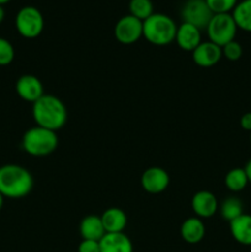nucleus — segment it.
<instances>
[{
    "mask_svg": "<svg viewBox=\"0 0 251 252\" xmlns=\"http://www.w3.org/2000/svg\"><path fill=\"white\" fill-rule=\"evenodd\" d=\"M32 117L36 126L57 132L65 126L68 110L61 98L44 94L39 100L32 103Z\"/></svg>",
    "mask_w": 251,
    "mask_h": 252,
    "instance_id": "nucleus-1",
    "label": "nucleus"
},
{
    "mask_svg": "<svg viewBox=\"0 0 251 252\" xmlns=\"http://www.w3.org/2000/svg\"><path fill=\"white\" fill-rule=\"evenodd\" d=\"M32 189L33 176L26 167L17 164L0 166V193L4 198H24L31 193Z\"/></svg>",
    "mask_w": 251,
    "mask_h": 252,
    "instance_id": "nucleus-2",
    "label": "nucleus"
},
{
    "mask_svg": "<svg viewBox=\"0 0 251 252\" xmlns=\"http://www.w3.org/2000/svg\"><path fill=\"white\" fill-rule=\"evenodd\" d=\"M177 25L169 15L154 12L143 21V37L154 46H167L175 41Z\"/></svg>",
    "mask_w": 251,
    "mask_h": 252,
    "instance_id": "nucleus-3",
    "label": "nucleus"
},
{
    "mask_svg": "<svg viewBox=\"0 0 251 252\" xmlns=\"http://www.w3.org/2000/svg\"><path fill=\"white\" fill-rule=\"evenodd\" d=\"M58 143L57 132L36 126L25 132L21 147L31 157L42 158L51 155L57 149Z\"/></svg>",
    "mask_w": 251,
    "mask_h": 252,
    "instance_id": "nucleus-4",
    "label": "nucleus"
},
{
    "mask_svg": "<svg viewBox=\"0 0 251 252\" xmlns=\"http://www.w3.org/2000/svg\"><path fill=\"white\" fill-rule=\"evenodd\" d=\"M238 30L230 12V14H214L206 31L209 38L208 41L213 42L217 46L223 47L235 39Z\"/></svg>",
    "mask_w": 251,
    "mask_h": 252,
    "instance_id": "nucleus-5",
    "label": "nucleus"
},
{
    "mask_svg": "<svg viewBox=\"0 0 251 252\" xmlns=\"http://www.w3.org/2000/svg\"><path fill=\"white\" fill-rule=\"evenodd\" d=\"M15 27L24 38H37L44 29L43 15L36 6L21 7L15 17Z\"/></svg>",
    "mask_w": 251,
    "mask_h": 252,
    "instance_id": "nucleus-6",
    "label": "nucleus"
},
{
    "mask_svg": "<svg viewBox=\"0 0 251 252\" xmlns=\"http://www.w3.org/2000/svg\"><path fill=\"white\" fill-rule=\"evenodd\" d=\"M213 15L206 0H187L181 9L182 22L193 25L201 31L207 29Z\"/></svg>",
    "mask_w": 251,
    "mask_h": 252,
    "instance_id": "nucleus-7",
    "label": "nucleus"
},
{
    "mask_svg": "<svg viewBox=\"0 0 251 252\" xmlns=\"http://www.w3.org/2000/svg\"><path fill=\"white\" fill-rule=\"evenodd\" d=\"M113 32L120 43L133 44L143 37V21L130 14L125 15L116 22Z\"/></svg>",
    "mask_w": 251,
    "mask_h": 252,
    "instance_id": "nucleus-8",
    "label": "nucleus"
},
{
    "mask_svg": "<svg viewBox=\"0 0 251 252\" xmlns=\"http://www.w3.org/2000/svg\"><path fill=\"white\" fill-rule=\"evenodd\" d=\"M170 176L166 170L159 166H150L140 176V186L145 192L157 194L169 187Z\"/></svg>",
    "mask_w": 251,
    "mask_h": 252,
    "instance_id": "nucleus-9",
    "label": "nucleus"
},
{
    "mask_svg": "<svg viewBox=\"0 0 251 252\" xmlns=\"http://www.w3.org/2000/svg\"><path fill=\"white\" fill-rule=\"evenodd\" d=\"M15 90L21 100L31 103H34L44 95L43 84L32 74H24L20 76L15 85Z\"/></svg>",
    "mask_w": 251,
    "mask_h": 252,
    "instance_id": "nucleus-10",
    "label": "nucleus"
},
{
    "mask_svg": "<svg viewBox=\"0 0 251 252\" xmlns=\"http://www.w3.org/2000/svg\"><path fill=\"white\" fill-rule=\"evenodd\" d=\"M192 211L201 219L212 218L218 212L219 203L216 194L211 191H198L191 199Z\"/></svg>",
    "mask_w": 251,
    "mask_h": 252,
    "instance_id": "nucleus-11",
    "label": "nucleus"
},
{
    "mask_svg": "<svg viewBox=\"0 0 251 252\" xmlns=\"http://www.w3.org/2000/svg\"><path fill=\"white\" fill-rule=\"evenodd\" d=\"M223 58L221 47L211 41H204L192 52V59L201 68H211Z\"/></svg>",
    "mask_w": 251,
    "mask_h": 252,
    "instance_id": "nucleus-12",
    "label": "nucleus"
},
{
    "mask_svg": "<svg viewBox=\"0 0 251 252\" xmlns=\"http://www.w3.org/2000/svg\"><path fill=\"white\" fill-rule=\"evenodd\" d=\"M175 42L182 51L192 53L202 43V31L193 25L182 22L177 26Z\"/></svg>",
    "mask_w": 251,
    "mask_h": 252,
    "instance_id": "nucleus-13",
    "label": "nucleus"
},
{
    "mask_svg": "<svg viewBox=\"0 0 251 252\" xmlns=\"http://www.w3.org/2000/svg\"><path fill=\"white\" fill-rule=\"evenodd\" d=\"M180 235L182 240L187 244H198L203 240L206 235V226H204L203 220L198 217H191L187 218L180 228Z\"/></svg>",
    "mask_w": 251,
    "mask_h": 252,
    "instance_id": "nucleus-14",
    "label": "nucleus"
},
{
    "mask_svg": "<svg viewBox=\"0 0 251 252\" xmlns=\"http://www.w3.org/2000/svg\"><path fill=\"white\" fill-rule=\"evenodd\" d=\"M101 252H133V244L125 233H106L100 241Z\"/></svg>",
    "mask_w": 251,
    "mask_h": 252,
    "instance_id": "nucleus-15",
    "label": "nucleus"
},
{
    "mask_svg": "<svg viewBox=\"0 0 251 252\" xmlns=\"http://www.w3.org/2000/svg\"><path fill=\"white\" fill-rule=\"evenodd\" d=\"M100 217L106 233H123L127 226V214L117 207L107 208Z\"/></svg>",
    "mask_w": 251,
    "mask_h": 252,
    "instance_id": "nucleus-16",
    "label": "nucleus"
},
{
    "mask_svg": "<svg viewBox=\"0 0 251 252\" xmlns=\"http://www.w3.org/2000/svg\"><path fill=\"white\" fill-rule=\"evenodd\" d=\"M79 231H80L83 240L100 241L106 234L103 224L101 221V217L95 216V214L84 217L79 225Z\"/></svg>",
    "mask_w": 251,
    "mask_h": 252,
    "instance_id": "nucleus-17",
    "label": "nucleus"
},
{
    "mask_svg": "<svg viewBox=\"0 0 251 252\" xmlns=\"http://www.w3.org/2000/svg\"><path fill=\"white\" fill-rule=\"evenodd\" d=\"M230 234L236 243L251 246V214H241L229 223Z\"/></svg>",
    "mask_w": 251,
    "mask_h": 252,
    "instance_id": "nucleus-18",
    "label": "nucleus"
},
{
    "mask_svg": "<svg viewBox=\"0 0 251 252\" xmlns=\"http://www.w3.org/2000/svg\"><path fill=\"white\" fill-rule=\"evenodd\" d=\"M231 16L239 30L251 32V0L238 1L236 6L231 11Z\"/></svg>",
    "mask_w": 251,
    "mask_h": 252,
    "instance_id": "nucleus-19",
    "label": "nucleus"
},
{
    "mask_svg": "<svg viewBox=\"0 0 251 252\" xmlns=\"http://www.w3.org/2000/svg\"><path fill=\"white\" fill-rule=\"evenodd\" d=\"M218 211L221 218L230 223L234 219L239 218L241 214H244L243 202L238 197H228L219 204Z\"/></svg>",
    "mask_w": 251,
    "mask_h": 252,
    "instance_id": "nucleus-20",
    "label": "nucleus"
},
{
    "mask_svg": "<svg viewBox=\"0 0 251 252\" xmlns=\"http://www.w3.org/2000/svg\"><path fill=\"white\" fill-rule=\"evenodd\" d=\"M224 184L226 189L231 192H241L246 189L249 184L248 176L244 167H234L230 171L226 172L224 177Z\"/></svg>",
    "mask_w": 251,
    "mask_h": 252,
    "instance_id": "nucleus-21",
    "label": "nucleus"
},
{
    "mask_svg": "<svg viewBox=\"0 0 251 252\" xmlns=\"http://www.w3.org/2000/svg\"><path fill=\"white\" fill-rule=\"evenodd\" d=\"M128 7H129V14L142 21L154 14V5L152 0H130Z\"/></svg>",
    "mask_w": 251,
    "mask_h": 252,
    "instance_id": "nucleus-22",
    "label": "nucleus"
},
{
    "mask_svg": "<svg viewBox=\"0 0 251 252\" xmlns=\"http://www.w3.org/2000/svg\"><path fill=\"white\" fill-rule=\"evenodd\" d=\"M213 14H230L238 4V0H206Z\"/></svg>",
    "mask_w": 251,
    "mask_h": 252,
    "instance_id": "nucleus-23",
    "label": "nucleus"
},
{
    "mask_svg": "<svg viewBox=\"0 0 251 252\" xmlns=\"http://www.w3.org/2000/svg\"><path fill=\"white\" fill-rule=\"evenodd\" d=\"M15 58V49L11 42L0 37V65H9Z\"/></svg>",
    "mask_w": 251,
    "mask_h": 252,
    "instance_id": "nucleus-24",
    "label": "nucleus"
},
{
    "mask_svg": "<svg viewBox=\"0 0 251 252\" xmlns=\"http://www.w3.org/2000/svg\"><path fill=\"white\" fill-rule=\"evenodd\" d=\"M221 52H223L224 58L230 62H236L243 56V46L234 39V41L229 42L225 46L221 47Z\"/></svg>",
    "mask_w": 251,
    "mask_h": 252,
    "instance_id": "nucleus-25",
    "label": "nucleus"
},
{
    "mask_svg": "<svg viewBox=\"0 0 251 252\" xmlns=\"http://www.w3.org/2000/svg\"><path fill=\"white\" fill-rule=\"evenodd\" d=\"M78 252H101L100 243L95 240H81L78 246Z\"/></svg>",
    "mask_w": 251,
    "mask_h": 252,
    "instance_id": "nucleus-26",
    "label": "nucleus"
},
{
    "mask_svg": "<svg viewBox=\"0 0 251 252\" xmlns=\"http://www.w3.org/2000/svg\"><path fill=\"white\" fill-rule=\"evenodd\" d=\"M240 127L243 128L244 130L250 133L251 132V111L244 113L240 117Z\"/></svg>",
    "mask_w": 251,
    "mask_h": 252,
    "instance_id": "nucleus-27",
    "label": "nucleus"
},
{
    "mask_svg": "<svg viewBox=\"0 0 251 252\" xmlns=\"http://www.w3.org/2000/svg\"><path fill=\"white\" fill-rule=\"evenodd\" d=\"M244 170H245L246 176H248L249 184H251V159L249 160L248 162H246V165H245V167H244Z\"/></svg>",
    "mask_w": 251,
    "mask_h": 252,
    "instance_id": "nucleus-28",
    "label": "nucleus"
},
{
    "mask_svg": "<svg viewBox=\"0 0 251 252\" xmlns=\"http://www.w3.org/2000/svg\"><path fill=\"white\" fill-rule=\"evenodd\" d=\"M4 19H5V10L4 7H2V5H0V24L4 21Z\"/></svg>",
    "mask_w": 251,
    "mask_h": 252,
    "instance_id": "nucleus-29",
    "label": "nucleus"
},
{
    "mask_svg": "<svg viewBox=\"0 0 251 252\" xmlns=\"http://www.w3.org/2000/svg\"><path fill=\"white\" fill-rule=\"evenodd\" d=\"M4 196H2L1 193H0V211H1V208H2V206H4Z\"/></svg>",
    "mask_w": 251,
    "mask_h": 252,
    "instance_id": "nucleus-30",
    "label": "nucleus"
},
{
    "mask_svg": "<svg viewBox=\"0 0 251 252\" xmlns=\"http://www.w3.org/2000/svg\"><path fill=\"white\" fill-rule=\"evenodd\" d=\"M10 0H0V5H4V4H7Z\"/></svg>",
    "mask_w": 251,
    "mask_h": 252,
    "instance_id": "nucleus-31",
    "label": "nucleus"
},
{
    "mask_svg": "<svg viewBox=\"0 0 251 252\" xmlns=\"http://www.w3.org/2000/svg\"><path fill=\"white\" fill-rule=\"evenodd\" d=\"M249 140H250V145H251V132H250V137H249Z\"/></svg>",
    "mask_w": 251,
    "mask_h": 252,
    "instance_id": "nucleus-32",
    "label": "nucleus"
}]
</instances>
